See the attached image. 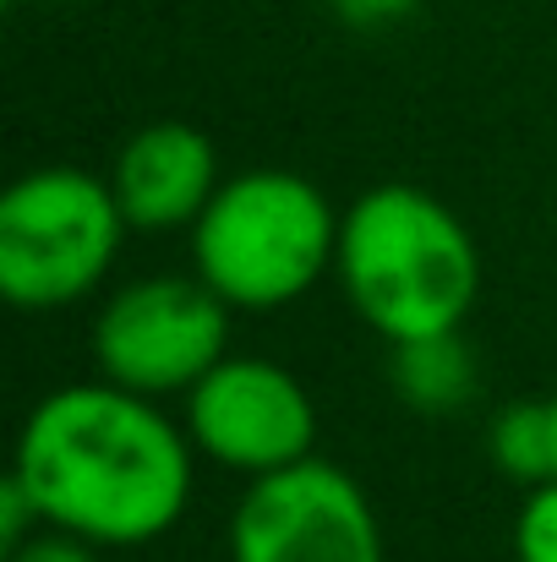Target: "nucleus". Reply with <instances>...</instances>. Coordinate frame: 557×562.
Segmentation results:
<instances>
[{
	"instance_id": "1",
	"label": "nucleus",
	"mask_w": 557,
	"mask_h": 562,
	"mask_svg": "<svg viewBox=\"0 0 557 562\" xmlns=\"http://www.w3.org/2000/svg\"><path fill=\"white\" fill-rule=\"evenodd\" d=\"M11 475L44 525L71 530L99 552H126L186 519L197 448L186 420L165 415V398L88 376L27 409Z\"/></svg>"
},
{
	"instance_id": "2",
	"label": "nucleus",
	"mask_w": 557,
	"mask_h": 562,
	"mask_svg": "<svg viewBox=\"0 0 557 562\" xmlns=\"http://www.w3.org/2000/svg\"><path fill=\"white\" fill-rule=\"evenodd\" d=\"M481 273L470 224L426 187L382 181L339 218L334 279L382 345L465 328L481 301Z\"/></svg>"
},
{
	"instance_id": "3",
	"label": "nucleus",
	"mask_w": 557,
	"mask_h": 562,
	"mask_svg": "<svg viewBox=\"0 0 557 562\" xmlns=\"http://www.w3.org/2000/svg\"><path fill=\"white\" fill-rule=\"evenodd\" d=\"M339 207L301 170L224 176L191 235V273L230 312H285L334 273Z\"/></svg>"
},
{
	"instance_id": "4",
	"label": "nucleus",
	"mask_w": 557,
	"mask_h": 562,
	"mask_svg": "<svg viewBox=\"0 0 557 562\" xmlns=\"http://www.w3.org/2000/svg\"><path fill=\"white\" fill-rule=\"evenodd\" d=\"M126 213L110 176L38 165L0 196V295L16 312H66L104 290Z\"/></svg>"
},
{
	"instance_id": "5",
	"label": "nucleus",
	"mask_w": 557,
	"mask_h": 562,
	"mask_svg": "<svg viewBox=\"0 0 557 562\" xmlns=\"http://www.w3.org/2000/svg\"><path fill=\"white\" fill-rule=\"evenodd\" d=\"M230 306L197 273H143L104 295L93 317L99 376L148 393L186 398V387L230 356Z\"/></svg>"
},
{
	"instance_id": "6",
	"label": "nucleus",
	"mask_w": 557,
	"mask_h": 562,
	"mask_svg": "<svg viewBox=\"0 0 557 562\" xmlns=\"http://www.w3.org/2000/svg\"><path fill=\"white\" fill-rule=\"evenodd\" d=\"M230 562H388L367 486L323 453L246 481L230 514Z\"/></svg>"
},
{
	"instance_id": "7",
	"label": "nucleus",
	"mask_w": 557,
	"mask_h": 562,
	"mask_svg": "<svg viewBox=\"0 0 557 562\" xmlns=\"http://www.w3.org/2000/svg\"><path fill=\"white\" fill-rule=\"evenodd\" d=\"M197 459L257 481L318 453V398L307 382L268 356H224L181 398Z\"/></svg>"
},
{
	"instance_id": "8",
	"label": "nucleus",
	"mask_w": 557,
	"mask_h": 562,
	"mask_svg": "<svg viewBox=\"0 0 557 562\" xmlns=\"http://www.w3.org/2000/svg\"><path fill=\"white\" fill-rule=\"evenodd\" d=\"M219 148L202 126L191 121H148L137 126L115 165H110V187L126 213L132 229H191L197 213L208 207V196L219 191Z\"/></svg>"
},
{
	"instance_id": "9",
	"label": "nucleus",
	"mask_w": 557,
	"mask_h": 562,
	"mask_svg": "<svg viewBox=\"0 0 557 562\" xmlns=\"http://www.w3.org/2000/svg\"><path fill=\"white\" fill-rule=\"evenodd\" d=\"M388 382L410 409L443 420V415H459V409L476 404L481 367L465 345V328H454V334H426V339L388 345Z\"/></svg>"
},
{
	"instance_id": "10",
	"label": "nucleus",
	"mask_w": 557,
	"mask_h": 562,
	"mask_svg": "<svg viewBox=\"0 0 557 562\" xmlns=\"http://www.w3.org/2000/svg\"><path fill=\"white\" fill-rule=\"evenodd\" d=\"M487 453L514 486H542L557 475V431L547 398L503 404L487 426Z\"/></svg>"
},
{
	"instance_id": "11",
	"label": "nucleus",
	"mask_w": 557,
	"mask_h": 562,
	"mask_svg": "<svg viewBox=\"0 0 557 562\" xmlns=\"http://www.w3.org/2000/svg\"><path fill=\"white\" fill-rule=\"evenodd\" d=\"M514 562H557V475L525 486V503L514 514Z\"/></svg>"
},
{
	"instance_id": "12",
	"label": "nucleus",
	"mask_w": 557,
	"mask_h": 562,
	"mask_svg": "<svg viewBox=\"0 0 557 562\" xmlns=\"http://www.w3.org/2000/svg\"><path fill=\"white\" fill-rule=\"evenodd\" d=\"M5 562H99V547L82 541V536H71V530L44 525V530H33L22 547H11Z\"/></svg>"
},
{
	"instance_id": "13",
	"label": "nucleus",
	"mask_w": 557,
	"mask_h": 562,
	"mask_svg": "<svg viewBox=\"0 0 557 562\" xmlns=\"http://www.w3.org/2000/svg\"><path fill=\"white\" fill-rule=\"evenodd\" d=\"M415 5H421V0H328V11H334L345 27H356V33H382V27H399Z\"/></svg>"
},
{
	"instance_id": "14",
	"label": "nucleus",
	"mask_w": 557,
	"mask_h": 562,
	"mask_svg": "<svg viewBox=\"0 0 557 562\" xmlns=\"http://www.w3.org/2000/svg\"><path fill=\"white\" fill-rule=\"evenodd\" d=\"M33 530H44V519H38L33 497L16 486V475H5V486H0V547L11 552V547H22Z\"/></svg>"
},
{
	"instance_id": "15",
	"label": "nucleus",
	"mask_w": 557,
	"mask_h": 562,
	"mask_svg": "<svg viewBox=\"0 0 557 562\" xmlns=\"http://www.w3.org/2000/svg\"><path fill=\"white\" fill-rule=\"evenodd\" d=\"M547 409H553V431H557V393H553V398H547Z\"/></svg>"
}]
</instances>
